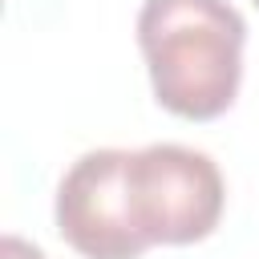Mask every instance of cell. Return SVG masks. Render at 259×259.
<instances>
[{"label": "cell", "mask_w": 259, "mask_h": 259, "mask_svg": "<svg viewBox=\"0 0 259 259\" xmlns=\"http://www.w3.org/2000/svg\"><path fill=\"white\" fill-rule=\"evenodd\" d=\"M255 8H259V0H255Z\"/></svg>", "instance_id": "cell-5"}, {"label": "cell", "mask_w": 259, "mask_h": 259, "mask_svg": "<svg viewBox=\"0 0 259 259\" xmlns=\"http://www.w3.org/2000/svg\"><path fill=\"white\" fill-rule=\"evenodd\" d=\"M0 259H45V251H40L36 243L20 239V235H4V243H0Z\"/></svg>", "instance_id": "cell-4"}, {"label": "cell", "mask_w": 259, "mask_h": 259, "mask_svg": "<svg viewBox=\"0 0 259 259\" xmlns=\"http://www.w3.org/2000/svg\"><path fill=\"white\" fill-rule=\"evenodd\" d=\"M125 190L134 227L150 247H182L206 239L219 227L227 198L214 158L178 142H154L134 150L125 166Z\"/></svg>", "instance_id": "cell-2"}, {"label": "cell", "mask_w": 259, "mask_h": 259, "mask_svg": "<svg viewBox=\"0 0 259 259\" xmlns=\"http://www.w3.org/2000/svg\"><path fill=\"white\" fill-rule=\"evenodd\" d=\"M247 20L227 0H146L138 49L162 109L186 121L227 113L243 81Z\"/></svg>", "instance_id": "cell-1"}, {"label": "cell", "mask_w": 259, "mask_h": 259, "mask_svg": "<svg viewBox=\"0 0 259 259\" xmlns=\"http://www.w3.org/2000/svg\"><path fill=\"white\" fill-rule=\"evenodd\" d=\"M134 150H89L57 182V231L85 259H138L150 243L134 227L125 166Z\"/></svg>", "instance_id": "cell-3"}]
</instances>
